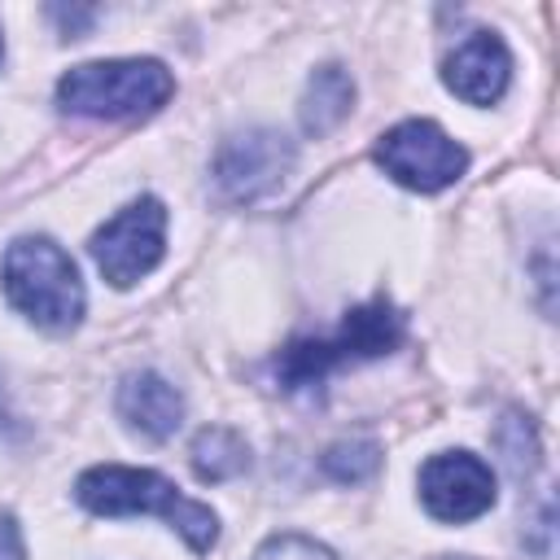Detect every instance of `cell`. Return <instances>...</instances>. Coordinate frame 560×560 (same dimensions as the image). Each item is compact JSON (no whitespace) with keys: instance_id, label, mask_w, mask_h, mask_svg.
Returning <instances> with one entry per match:
<instances>
[{"instance_id":"1","label":"cell","mask_w":560,"mask_h":560,"mask_svg":"<svg viewBox=\"0 0 560 560\" xmlns=\"http://www.w3.org/2000/svg\"><path fill=\"white\" fill-rule=\"evenodd\" d=\"M74 494L88 512L96 516H140V512H153L162 516L171 529L184 534V542L192 551H210L214 538H219V516L197 503V499H184L175 490V481H166L162 472L153 468H122V464H101V468H88L79 481H74Z\"/></svg>"},{"instance_id":"2","label":"cell","mask_w":560,"mask_h":560,"mask_svg":"<svg viewBox=\"0 0 560 560\" xmlns=\"http://www.w3.org/2000/svg\"><path fill=\"white\" fill-rule=\"evenodd\" d=\"M398 341H402V315L385 298H376V302H363V306L346 311V319L337 324V332L289 341L276 354V381L289 394L315 389L337 368L363 363V359H381V354L398 350Z\"/></svg>"},{"instance_id":"3","label":"cell","mask_w":560,"mask_h":560,"mask_svg":"<svg viewBox=\"0 0 560 560\" xmlns=\"http://www.w3.org/2000/svg\"><path fill=\"white\" fill-rule=\"evenodd\" d=\"M175 92V79L153 57H118V61H88L61 74L57 101L70 114L88 118H144L158 114Z\"/></svg>"},{"instance_id":"4","label":"cell","mask_w":560,"mask_h":560,"mask_svg":"<svg viewBox=\"0 0 560 560\" xmlns=\"http://www.w3.org/2000/svg\"><path fill=\"white\" fill-rule=\"evenodd\" d=\"M9 302L48 332H66L83 315V280L74 258L48 236H22L4 254Z\"/></svg>"},{"instance_id":"5","label":"cell","mask_w":560,"mask_h":560,"mask_svg":"<svg viewBox=\"0 0 560 560\" xmlns=\"http://www.w3.org/2000/svg\"><path fill=\"white\" fill-rule=\"evenodd\" d=\"M376 162L389 179H398L402 188H416V192H438V188H451L464 166H468V153L464 144H455L438 122L429 118H411V122H398L389 127L381 140H376Z\"/></svg>"},{"instance_id":"6","label":"cell","mask_w":560,"mask_h":560,"mask_svg":"<svg viewBox=\"0 0 560 560\" xmlns=\"http://www.w3.org/2000/svg\"><path fill=\"white\" fill-rule=\"evenodd\" d=\"M162 249H166V210L158 197H140V201L122 206L92 236V258H96L101 276L118 289L149 276L162 262Z\"/></svg>"},{"instance_id":"7","label":"cell","mask_w":560,"mask_h":560,"mask_svg":"<svg viewBox=\"0 0 560 560\" xmlns=\"http://www.w3.org/2000/svg\"><path fill=\"white\" fill-rule=\"evenodd\" d=\"M298 153H293V140L271 131V127H249V131H236L219 144L214 153V188L223 201H258L267 197L271 188H280V179L293 171Z\"/></svg>"},{"instance_id":"8","label":"cell","mask_w":560,"mask_h":560,"mask_svg":"<svg viewBox=\"0 0 560 560\" xmlns=\"http://www.w3.org/2000/svg\"><path fill=\"white\" fill-rule=\"evenodd\" d=\"M420 499L438 521H477L494 503V472L468 451H442L420 468Z\"/></svg>"},{"instance_id":"9","label":"cell","mask_w":560,"mask_h":560,"mask_svg":"<svg viewBox=\"0 0 560 560\" xmlns=\"http://www.w3.org/2000/svg\"><path fill=\"white\" fill-rule=\"evenodd\" d=\"M446 88L468 101V105H494L503 92H508V79H512V52L503 48V39L494 31H472L451 57H446V70H442Z\"/></svg>"},{"instance_id":"10","label":"cell","mask_w":560,"mask_h":560,"mask_svg":"<svg viewBox=\"0 0 560 560\" xmlns=\"http://www.w3.org/2000/svg\"><path fill=\"white\" fill-rule=\"evenodd\" d=\"M118 411H122V420L131 424V429H140L144 438H171L175 429H179V420H184V398H179V389L166 381V376H158V372H136V376H127L122 381V389H118Z\"/></svg>"},{"instance_id":"11","label":"cell","mask_w":560,"mask_h":560,"mask_svg":"<svg viewBox=\"0 0 560 560\" xmlns=\"http://www.w3.org/2000/svg\"><path fill=\"white\" fill-rule=\"evenodd\" d=\"M350 105H354V79L341 66H319L302 92V127L311 136H328L350 114Z\"/></svg>"},{"instance_id":"12","label":"cell","mask_w":560,"mask_h":560,"mask_svg":"<svg viewBox=\"0 0 560 560\" xmlns=\"http://www.w3.org/2000/svg\"><path fill=\"white\" fill-rule=\"evenodd\" d=\"M192 468L201 481H232L249 468V446L236 429L210 424L192 438Z\"/></svg>"},{"instance_id":"13","label":"cell","mask_w":560,"mask_h":560,"mask_svg":"<svg viewBox=\"0 0 560 560\" xmlns=\"http://www.w3.org/2000/svg\"><path fill=\"white\" fill-rule=\"evenodd\" d=\"M381 468V446L376 442H332L324 451V472L332 481H363Z\"/></svg>"},{"instance_id":"14","label":"cell","mask_w":560,"mask_h":560,"mask_svg":"<svg viewBox=\"0 0 560 560\" xmlns=\"http://www.w3.org/2000/svg\"><path fill=\"white\" fill-rule=\"evenodd\" d=\"M494 442H499V451H503V459H508V468H512L516 477H525V472L534 468V459H538V442H534V429H529V420H521V416H508V420L499 424Z\"/></svg>"},{"instance_id":"15","label":"cell","mask_w":560,"mask_h":560,"mask_svg":"<svg viewBox=\"0 0 560 560\" xmlns=\"http://www.w3.org/2000/svg\"><path fill=\"white\" fill-rule=\"evenodd\" d=\"M254 560H337L328 547H319L315 538H302V534H276V538H267L258 551H254Z\"/></svg>"},{"instance_id":"16","label":"cell","mask_w":560,"mask_h":560,"mask_svg":"<svg viewBox=\"0 0 560 560\" xmlns=\"http://www.w3.org/2000/svg\"><path fill=\"white\" fill-rule=\"evenodd\" d=\"M0 560H26L22 551V529L13 516H0Z\"/></svg>"},{"instance_id":"17","label":"cell","mask_w":560,"mask_h":560,"mask_svg":"<svg viewBox=\"0 0 560 560\" xmlns=\"http://www.w3.org/2000/svg\"><path fill=\"white\" fill-rule=\"evenodd\" d=\"M48 13L61 22V31H66V35H83V31L92 26V18H96V9H61V4H57V9H48Z\"/></svg>"}]
</instances>
